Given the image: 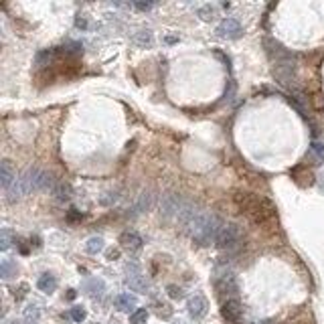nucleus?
<instances>
[{
	"mask_svg": "<svg viewBox=\"0 0 324 324\" xmlns=\"http://www.w3.org/2000/svg\"><path fill=\"white\" fill-rule=\"evenodd\" d=\"M215 292L219 294V298L225 302V300H231V298H237L239 294V286H237V280L231 272H223L221 276L215 278Z\"/></svg>",
	"mask_w": 324,
	"mask_h": 324,
	"instance_id": "nucleus-4",
	"label": "nucleus"
},
{
	"mask_svg": "<svg viewBox=\"0 0 324 324\" xmlns=\"http://www.w3.org/2000/svg\"><path fill=\"white\" fill-rule=\"evenodd\" d=\"M156 308H158V316H160V318H171L173 310H171L167 304H162V306H160V304H156Z\"/></svg>",
	"mask_w": 324,
	"mask_h": 324,
	"instance_id": "nucleus-24",
	"label": "nucleus"
},
{
	"mask_svg": "<svg viewBox=\"0 0 324 324\" xmlns=\"http://www.w3.org/2000/svg\"><path fill=\"white\" fill-rule=\"evenodd\" d=\"M152 7H154L152 0H136V3H134V9H138V11H148Z\"/></svg>",
	"mask_w": 324,
	"mask_h": 324,
	"instance_id": "nucleus-22",
	"label": "nucleus"
},
{
	"mask_svg": "<svg viewBox=\"0 0 324 324\" xmlns=\"http://www.w3.org/2000/svg\"><path fill=\"white\" fill-rule=\"evenodd\" d=\"M53 183L51 177L45 173V171H39V169H29L21 179H17V183L9 189V197L11 201L15 199H21L33 191H43V189H53Z\"/></svg>",
	"mask_w": 324,
	"mask_h": 324,
	"instance_id": "nucleus-2",
	"label": "nucleus"
},
{
	"mask_svg": "<svg viewBox=\"0 0 324 324\" xmlns=\"http://www.w3.org/2000/svg\"><path fill=\"white\" fill-rule=\"evenodd\" d=\"M310 158H314V162H318V165L324 162V144L322 142H314L310 146Z\"/></svg>",
	"mask_w": 324,
	"mask_h": 324,
	"instance_id": "nucleus-15",
	"label": "nucleus"
},
{
	"mask_svg": "<svg viewBox=\"0 0 324 324\" xmlns=\"http://www.w3.org/2000/svg\"><path fill=\"white\" fill-rule=\"evenodd\" d=\"M221 314H223V318H225L227 322L239 324V322L243 320V306H241V302H239L237 298L225 300V302L221 304Z\"/></svg>",
	"mask_w": 324,
	"mask_h": 324,
	"instance_id": "nucleus-5",
	"label": "nucleus"
},
{
	"mask_svg": "<svg viewBox=\"0 0 324 324\" xmlns=\"http://www.w3.org/2000/svg\"><path fill=\"white\" fill-rule=\"evenodd\" d=\"M37 286H39V290H41V292H45V294H53V292L57 290V278L53 276V274H43V276L39 278Z\"/></svg>",
	"mask_w": 324,
	"mask_h": 324,
	"instance_id": "nucleus-11",
	"label": "nucleus"
},
{
	"mask_svg": "<svg viewBox=\"0 0 324 324\" xmlns=\"http://www.w3.org/2000/svg\"><path fill=\"white\" fill-rule=\"evenodd\" d=\"M15 183H17V175L13 171V165L9 160H3V165H0V185H3V189L9 191Z\"/></svg>",
	"mask_w": 324,
	"mask_h": 324,
	"instance_id": "nucleus-9",
	"label": "nucleus"
},
{
	"mask_svg": "<svg viewBox=\"0 0 324 324\" xmlns=\"http://www.w3.org/2000/svg\"><path fill=\"white\" fill-rule=\"evenodd\" d=\"M120 245H124L126 249H140L142 247V237L136 231H124L120 235Z\"/></svg>",
	"mask_w": 324,
	"mask_h": 324,
	"instance_id": "nucleus-10",
	"label": "nucleus"
},
{
	"mask_svg": "<svg viewBox=\"0 0 324 324\" xmlns=\"http://www.w3.org/2000/svg\"><path fill=\"white\" fill-rule=\"evenodd\" d=\"M241 243H243V231H241V227L235 225V223H221V227L217 231V237H215V245H217L219 249L233 251Z\"/></svg>",
	"mask_w": 324,
	"mask_h": 324,
	"instance_id": "nucleus-3",
	"label": "nucleus"
},
{
	"mask_svg": "<svg viewBox=\"0 0 324 324\" xmlns=\"http://www.w3.org/2000/svg\"><path fill=\"white\" fill-rule=\"evenodd\" d=\"M67 298H69V300H73V298H75V292H73V290H69V292H67Z\"/></svg>",
	"mask_w": 324,
	"mask_h": 324,
	"instance_id": "nucleus-26",
	"label": "nucleus"
},
{
	"mask_svg": "<svg viewBox=\"0 0 324 324\" xmlns=\"http://www.w3.org/2000/svg\"><path fill=\"white\" fill-rule=\"evenodd\" d=\"M83 292H87L89 296L97 298V296H101V294L105 292V284H103L101 280H97V278H91V280H87V282L83 284Z\"/></svg>",
	"mask_w": 324,
	"mask_h": 324,
	"instance_id": "nucleus-12",
	"label": "nucleus"
},
{
	"mask_svg": "<svg viewBox=\"0 0 324 324\" xmlns=\"http://www.w3.org/2000/svg\"><path fill=\"white\" fill-rule=\"evenodd\" d=\"M243 33V29H241V25H239V21L235 19V17H227L221 25H219V29H217V35L219 37H229V39H235V37H239Z\"/></svg>",
	"mask_w": 324,
	"mask_h": 324,
	"instance_id": "nucleus-7",
	"label": "nucleus"
},
{
	"mask_svg": "<svg viewBox=\"0 0 324 324\" xmlns=\"http://www.w3.org/2000/svg\"><path fill=\"white\" fill-rule=\"evenodd\" d=\"M217 9L215 7H211V5H207V7H203L201 11H199V17L203 19V21H213V19H217Z\"/></svg>",
	"mask_w": 324,
	"mask_h": 324,
	"instance_id": "nucleus-19",
	"label": "nucleus"
},
{
	"mask_svg": "<svg viewBox=\"0 0 324 324\" xmlns=\"http://www.w3.org/2000/svg\"><path fill=\"white\" fill-rule=\"evenodd\" d=\"M51 191H53V195H55L59 201H67V199H71V193H73V191H71V187H69L65 181H57L55 185H53V189H51Z\"/></svg>",
	"mask_w": 324,
	"mask_h": 324,
	"instance_id": "nucleus-14",
	"label": "nucleus"
},
{
	"mask_svg": "<svg viewBox=\"0 0 324 324\" xmlns=\"http://www.w3.org/2000/svg\"><path fill=\"white\" fill-rule=\"evenodd\" d=\"M114 304H116V308H118V310H122V312H130V310H134V308H136V298H134L132 294H120V296L114 300Z\"/></svg>",
	"mask_w": 324,
	"mask_h": 324,
	"instance_id": "nucleus-13",
	"label": "nucleus"
},
{
	"mask_svg": "<svg viewBox=\"0 0 324 324\" xmlns=\"http://www.w3.org/2000/svg\"><path fill=\"white\" fill-rule=\"evenodd\" d=\"M126 274H128L126 282H128V286H130L132 290H138V292H144V290H146V282H144V276H142L140 267H138L136 263H130V265L126 267Z\"/></svg>",
	"mask_w": 324,
	"mask_h": 324,
	"instance_id": "nucleus-6",
	"label": "nucleus"
},
{
	"mask_svg": "<svg viewBox=\"0 0 324 324\" xmlns=\"http://www.w3.org/2000/svg\"><path fill=\"white\" fill-rule=\"evenodd\" d=\"M85 316H87V312H85V308H83V306H75V308L71 310V318H73L75 322H83V320H85Z\"/></svg>",
	"mask_w": 324,
	"mask_h": 324,
	"instance_id": "nucleus-21",
	"label": "nucleus"
},
{
	"mask_svg": "<svg viewBox=\"0 0 324 324\" xmlns=\"http://www.w3.org/2000/svg\"><path fill=\"white\" fill-rule=\"evenodd\" d=\"M189 314L195 318V320H199V318H203L205 314H207V298L205 296H201V294H197V296H193L191 300H189Z\"/></svg>",
	"mask_w": 324,
	"mask_h": 324,
	"instance_id": "nucleus-8",
	"label": "nucleus"
},
{
	"mask_svg": "<svg viewBox=\"0 0 324 324\" xmlns=\"http://www.w3.org/2000/svg\"><path fill=\"white\" fill-rule=\"evenodd\" d=\"M233 201H235V207L245 215L253 225L267 227V225L276 223V207L272 205V201H267L265 197L239 191V193H235Z\"/></svg>",
	"mask_w": 324,
	"mask_h": 324,
	"instance_id": "nucleus-1",
	"label": "nucleus"
},
{
	"mask_svg": "<svg viewBox=\"0 0 324 324\" xmlns=\"http://www.w3.org/2000/svg\"><path fill=\"white\" fill-rule=\"evenodd\" d=\"M175 324H185V322H175Z\"/></svg>",
	"mask_w": 324,
	"mask_h": 324,
	"instance_id": "nucleus-27",
	"label": "nucleus"
},
{
	"mask_svg": "<svg viewBox=\"0 0 324 324\" xmlns=\"http://www.w3.org/2000/svg\"><path fill=\"white\" fill-rule=\"evenodd\" d=\"M17 272V267L13 265V261H9V259H5L3 263H0V276H3L5 280H9L13 274Z\"/></svg>",
	"mask_w": 324,
	"mask_h": 324,
	"instance_id": "nucleus-18",
	"label": "nucleus"
},
{
	"mask_svg": "<svg viewBox=\"0 0 324 324\" xmlns=\"http://www.w3.org/2000/svg\"><path fill=\"white\" fill-rule=\"evenodd\" d=\"M146 318H148V310L138 308V310H134V312L130 314V324H144Z\"/></svg>",
	"mask_w": 324,
	"mask_h": 324,
	"instance_id": "nucleus-17",
	"label": "nucleus"
},
{
	"mask_svg": "<svg viewBox=\"0 0 324 324\" xmlns=\"http://www.w3.org/2000/svg\"><path fill=\"white\" fill-rule=\"evenodd\" d=\"M114 324H118V322H114Z\"/></svg>",
	"mask_w": 324,
	"mask_h": 324,
	"instance_id": "nucleus-28",
	"label": "nucleus"
},
{
	"mask_svg": "<svg viewBox=\"0 0 324 324\" xmlns=\"http://www.w3.org/2000/svg\"><path fill=\"white\" fill-rule=\"evenodd\" d=\"M167 292H169V296L171 298H175V300H179V298H183V290L179 288V286H167Z\"/></svg>",
	"mask_w": 324,
	"mask_h": 324,
	"instance_id": "nucleus-23",
	"label": "nucleus"
},
{
	"mask_svg": "<svg viewBox=\"0 0 324 324\" xmlns=\"http://www.w3.org/2000/svg\"><path fill=\"white\" fill-rule=\"evenodd\" d=\"M101 249H103V239H101V237H91V239H87V243H85V251H87V253L95 255V253H99Z\"/></svg>",
	"mask_w": 324,
	"mask_h": 324,
	"instance_id": "nucleus-16",
	"label": "nucleus"
},
{
	"mask_svg": "<svg viewBox=\"0 0 324 324\" xmlns=\"http://www.w3.org/2000/svg\"><path fill=\"white\" fill-rule=\"evenodd\" d=\"M27 290H29V288H27V284H23V286H21V290H19V294H15V296L21 300V298L25 296V292H27Z\"/></svg>",
	"mask_w": 324,
	"mask_h": 324,
	"instance_id": "nucleus-25",
	"label": "nucleus"
},
{
	"mask_svg": "<svg viewBox=\"0 0 324 324\" xmlns=\"http://www.w3.org/2000/svg\"><path fill=\"white\" fill-rule=\"evenodd\" d=\"M11 243H13V231L5 227L3 231H0V247H3V249H9Z\"/></svg>",
	"mask_w": 324,
	"mask_h": 324,
	"instance_id": "nucleus-20",
	"label": "nucleus"
}]
</instances>
